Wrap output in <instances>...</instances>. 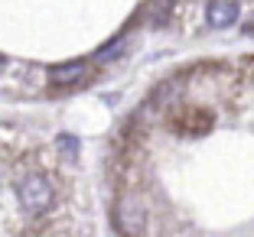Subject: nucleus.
Returning a JSON list of instances; mask_svg holds the SVG:
<instances>
[{"label":"nucleus","instance_id":"obj_1","mask_svg":"<svg viewBox=\"0 0 254 237\" xmlns=\"http://www.w3.org/2000/svg\"><path fill=\"white\" fill-rule=\"evenodd\" d=\"M16 198H20L26 215H46L56 201V189L43 172H26L16 182Z\"/></svg>","mask_w":254,"mask_h":237},{"label":"nucleus","instance_id":"obj_2","mask_svg":"<svg viewBox=\"0 0 254 237\" xmlns=\"http://www.w3.org/2000/svg\"><path fill=\"white\" fill-rule=\"evenodd\" d=\"M88 75V65L85 62H65V65H56L53 72H49V82L56 85V88H72V85H78Z\"/></svg>","mask_w":254,"mask_h":237},{"label":"nucleus","instance_id":"obj_3","mask_svg":"<svg viewBox=\"0 0 254 237\" xmlns=\"http://www.w3.org/2000/svg\"><path fill=\"white\" fill-rule=\"evenodd\" d=\"M238 20V3L235 0H212L209 3V23L212 26H232Z\"/></svg>","mask_w":254,"mask_h":237},{"label":"nucleus","instance_id":"obj_4","mask_svg":"<svg viewBox=\"0 0 254 237\" xmlns=\"http://www.w3.org/2000/svg\"><path fill=\"white\" fill-rule=\"evenodd\" d=\"M59 149L68 156V159H75V153H78V143H75V137L62 134V137H59Z\"/></svg>","mask_w":254,"mask_h":237}]
</instances>
